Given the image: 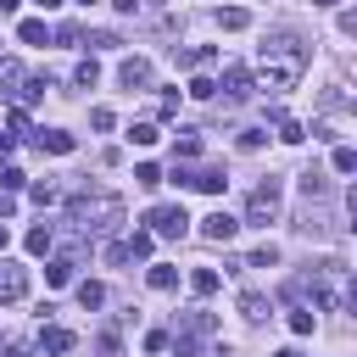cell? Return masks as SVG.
I'll return each instance as SVG.
<instances>
[{
    "label": "cell",
    "mask_w": 357,
    "mask_h": 357,
    "mask_svg": "<svg viewBox=\"0 0 357 357\" xmlns=\"http://www.w3.org/2000/svg\"><path fill=\"white\" fill-rule=\"evenodd\" d=\"M257 61H262V89H296L312 56H307L296 28H268L257 45Z\"/></svg>",
    "instance_id": "6da1fadb"
},
{
    "label": "cell",
    "mask_w": 357,
    "mask_h": 357,
    "mask_svg": "<svg viewBox=\"0 0 357 357\" xmlns=\"http://www.w3.org/2000/svg\"><path fill=\"white\" fill-rule=\"evenodd\" d=\"M67 218H73L84 234H106V229L123 223V201H117L112 190H89V195H73V201H67Z\"/></svg>",
    "instance_id": "7a4b0ae2"
},
{
    "label": "cell",
    "mask_w": 357,
    "mask_h": 357,
    "mask_svg": "<svg viewBox=\"0 0 357 357\" xmlns=\"http://www.w3.org/2000/svg\"><path fill=\"white\" fill-rule=\"evenodd\" d=\"M279 201H284L279 178H262V184H257V190L245 195V223H262V229H268V223L279 218Z\"/></svg>",
    "instance_id": "3957f363"
},
{
    "label": "cell",
    "mask_w": 357,
    "mask_h": 357,
    "mask_svg": "<svg viewBox=\"0 0 357 357\" xmlns=\"http://www.w3.org/2000/svg\"><path fill=\"white\" fill-rule=\"evenodd\" d=\"M151 234H162V240H184L190 234V212L184 206H151Z\"/></svg>",
    "instance_id": "277c9868"
},
{
    "label": "cell",
    "mask_w": 357,
    "mask_h": 357,
    "mask_svg": "<svg viewBox=\"0 0 357 357\" xmlns=\"http://www.w3.org/2000/svg\"><path fill=\"white\" fill-rule=\"evenodd\" d=\"M28 95V73H22V61H0V100H22Z\"/></svg>",
    "instance_id": "5b68a950"
},
{
    "label": "cell",
    "mask_w": 357,
    "mask_h": 357,
    "mask_svg": "<svg viewBox=\"0 0 357 357\" xmlns=\"http://www.w3.org/2000/svg\"><path fill=\"white\" fill-rule=\"evenodd\" d=\"M28 296V268L22 262H0V301H22Z\"/></svg>",
    "instance_id": "8992f818"
},
{
    "label": "cell",
    "mask_w": 357,
    "mask_h": 357,
    "mask_svg": "<svg viewBox=\"0 0 357 357\" xmlns=\"http://www.w3.org/2000/svg\"><path fill=\"white\" fill-rule=\"evenodd\" d=\"M117 84H123V89H145V84H151V61H145V56H128V61L117 67Z\"/></svg>",
    "instance_id": "52a82bcc"
},
{
    "label": "cell",
    "mask_w": 357,
    "mask_h": 357,
    "mask_svg": "<svg viewBox=\"0 0 357 357\" xmlns=\"http://www.w3.org/2000/svg\"><path fill=\"white\" fill-rule=\"evenodd\" d=\"M33 145H39V151H50V156H67L78 139H73L67 128H39V134H33Z\"/></svg>",
    "instance_id": "ba28073f"
},
{
    "label": "cell",
    "mask_w": 357,
    "mask_h": 357,
    "mask_svg": "<svg viewBox=\"0 0 357 357\" xmlns=\"http://www.w3.org/2000/svg\"><path fill=\"white\" fill-rule=\"evenodd\" d=\"M234 229H240V218H229V212L201 218V234H206V240H218V245H223V240H234Z\"/></svg>",
    "instance_id": "9c48e42d"
},
{
    "label": "cell",
    "mask_w": 357,
    "mask_h": 357,
    "mask_svg": "<svg viewBox=\"0 0 357 357\" xmlns=\"http://www.w3.org/2000/svg\"><path fill=\"white\" fill-rule=\"evenodd\" d=\"M223 89H229V100H245L251 95V73L245 67H223Z\"/></svg>",
    "instance_id": "30bf717a"
},
{
    "label": "cell",
    "mask_w": 357,
    "mask_h": 357,
    "mask_svg": "<svg viewBox=\"0 0 357 357\" xmlns=\"http://www.w3.org/2000/svg\"><path fill=\"white\" fill-rule=\"evenodd\" d=\"M22 245H28V251H33V257H50V251H56V234H50V223H33V229H28V240H22Z\"/></svg>",
    "instance_id": "8fae6325"
},
{
    "label": "cell",
    "mask_w": 357,
    "mask_h": 357,
    "mask_svg": "<svg viewBox=\"0 0 357 357\" xmlns=\"http://www.w3.org/2000/svg\"><path fill=\"white\" fill-rule=\"evenodd\" d=\"M240 318H245V324H262V318H268V296L240 290Z\"/></svg>",
    "instance_id": "7c38bea8"
},
{
    "label": "cell",
    "mask_w": 357,
    "mask_h": 357,
    "mask_svg": "<svg viewBox=\"0 0 357 357\" xmlns=\"http://www.w3.org/2000/svg\"><path fill=\"white\" fill-rule=\"evenodd\" d=\"M145 284H151V290H178V268H167V262H151Z\"/></svg>",
    "instance_id": "4fadbf2b"
},
{
    "label": "cell",
    "mask_w": 357,
    "mask_h": 357,
    "mask_svg": "<svg viewBox=\"0 0 357 357\" xmlns=\"http://www.w3.org/2000/svg\"><path fill=\"white\" fill-rule=\"evenodd\" d=\"M245 22H251V11H245V6H223V11H218V28H229V33H240Z\"/></svg>",
    "instance_id": "5bb4252c"
},
{
    "label": "cell",
    "mask_w": 357,
    "mask_h": 357,
    "mask_svg": "<svg viewBox=\"0 0 357 357\" xmlns=\"http://www.w3.org/2000/svg\"><path fill=\"white\" fill-rule=\"evenodd\" d=\"M17 39H22V45H50V28H45L39 17H28V22L17 28Z\"/></svg>",
    "instance_id": "9a60e30c"
},
{
    "label": "cell",
    "mask_w": 357,
    "mask_h": 357,
    "mask_svg": "<svg viewBox=\"0 0 357 357\" xmlns=\"http://www.w3.org/2000/svg\"><path fill=\"white\" fill-rule=\"evenodd\" d=\"M173 56H178V67H212V56H218V50H206V45H195V50H178V45H173Z\"/></svg>",
    "instance_id": "2e32d148"
},
{
    "label": "cell",
    "mask_w": 357,
    "mask_h": 357,
    "mask_svg": "<svg viewBox=\"0 0 357 357\" xmlns=\"http://www.w3.org/2000/svg\"><path fill=\"white\" fill-rule=\"evenodd\" d=\"M229 178H223V167H195V190H206V195H218Z\"/></svg>",
    "instance_id": "e0dca14e"
},
{
    "label": "cell",
    "mask_w": 357,
    "mask_h": 357,
    "mask_svg": "<svg viewBox=\"0 0 357 357\" xmlns=\"http://www.w3.org/2000/svg\"><path fill=\"white\" fill-rule=\"evenodd\" d=\"M73 268H78L73 257H50V268H45V279H50V284H73Z\"/></svg>",
    "instance_id": "ac0fdd59"
},
{
    "label": "cell",
    "mask_w": 357,
    "mask_h": 357,
    "mask_svg": "<svg viewBox=\"0 0 357 357\" xmlns=\"http://www.w3.org/2000/svg\"><path fill=\"white\" fill-rule=\"evenodd\" d=\"M190 290H195V296H212V290H218V268H195V273H190Z\"/></svg>",
    "instance_id": "d6986e66"
},
{
    "label": "cell",
    "mask_w": 357,
    "mask_h": 357,
    "mask_svg": "<svg viewBox=\"0 0 357 357\" xmlns=\"http://www.w3.org/2000/svg\"><path fill=\"white\" fill-rule=\"evenodd\" d=\"M78 307H106V284L84 279V284H78Z\"/></svg>",
    "instance_id": "ffe728a7"
},
{
    "label": "cell",
    "mask_w": 357,
    "mask_h": 357,
    "mask_svg": "<svg viewBox=\"0 0 357 357\" xmlns=\"http://www.w3.org/2000/svg\"><path fill=\"white\" fill-rule=\"evenodd\" d=\"M45 351H56V357L73 351V329H56V324H50V329H45Z\"/></svg>",
    "instance_id": "44dd1931"
},
{
    "label": "cell",
    "mask_w": 357,
    "mask_h": 357,
    "mask_svg": "<svg viewBox=\"0 0 357 357\" xmlns=\"http://www.w3.org/2000/svg\"><path fill=\"white\" fill-rule=\"evenodd\" d=\"M301 195H307V201H324V195H329L324 173H301Z\"/></svg>",
    "instance_id": "7402d4cb"
},
{
    "label": "cell",
    "mask_w": 357,
    "mask_h": 357,
    "mask_svg": "<svg viewBox=\"0 0 357 357\" xmlns=\"http://www.w3.org/2000/svg\"><path fill=\"white\" fill-rule=\"evenodd\" d=\"M184 329L201 340V335H212V329H218V318H212V312H190V318H184Z\"/></svg>",
    "instance_id": "603a6c76"
},
{
    "label": "cell",
    "mask_w": 357,
    "mask_h": 357,
    "mask_svg": "<svg viewBox=\"0 0 357 357\" xmlns=\"http://www.w3.org/2000/svg\"><path fill=\"white\" fill-rule=\"evenodd\" d=\"M195 151H201V134L178 128V139H173V156H195Z\"/></svg>",
    "instance_id": "cb8c5ba5"
},
{
    "label": "cell",
    "mask_w": 357,
    "mask_h": 357,
    "mask_svg": "<svg viewBox=\"0 0 357 357\" xmlns=\"http://www.w3.org/2000/svg\"><path fill=\"white\" fill-rule=\"evenodd\" d=\"M134 184L156 190V184H162V167H156V162H139V167H134Z\"/></svg>",
    "instance_id": "d4e9b609"
},
{
    "label": "cell",
    "mask_w": 357,
    "mask_h": 357,
    "mask_svg": "<svg viewBox=\"0 0 357 357\" xmlns=\"http://www.w3.org/2000/svg\"><path fill=\"white\" fill-rule=\"evenodd\" d=\"M151 245H156L151 229H134V234H128V251H134V257H151Z\"/></svg>",
    "instance_id": "484cf974"
},
{
    "label": "cell",
    "mask_w": 357,
    "mask_h": 357,
    "mask_svg": "<svg viewBox=\"0 0 357 357\" xmlns=\"http://www.w3.org/2000/svg\"><path fill=\"white\" fill-rule=\"evenodd\" d=\"M73 78H78V84H84V89H89V84H95V78H100V67H95V56H84V61H78V67H73Z\"/></svg>",
    "instance_id": "4316f807"
},
{
    "label": "cell",
    "mask_w": 357,
    "mask_h": 357,
    "mask_svg": "<svg viewBox=\"0 0 357 357\" xmlns=\"http://www.w3.org/2000/svg\"><path fill=\"white\" fill-rule=\"evenodd\" d=\"M279 139H284V145H301L307 134H301V123H296V117H279Z\"/></svg>",
    "instance_id": "83f0119b"
},
{
    "label": "cell",
    "mask_w": 357,
    "mask_h": 357,
    "mask_svg": "<svg viewBox=\"0 0 357 357\" xmlns=\"http://www.w3.org/2000/svg\"><path fill=\"white\" fill-rule=\"evenodd\" d=\"M245 262H251V268H273V262H279V245H257Z\"/></svg>",
    "instance_id": "f1b7e54d"
},
{
    "label": "cell",
    "mask_w": 357,
    "mask_h": 357,
    "mask_svg": "<svg viewBox=\"0 0 357 357\" xmlns=\"http://www.w3.org/2000/svg\"><path fill=\"white\" fill-rule=\"evenodd\" d=\"M290 335H312V312H307V307L290 312Z\"/></svg>",
    "instance_id": "f546056e"
},
{
    "label": "cell",
    "mask_w": 357,
    "mask_h": 357,
    "mask_svg": "<svg viewBox=\"0 0 357 357\" xmlns=\"http://www.w3.org/2000/svg\"><path fill=\"white\" fill-rule=\"evenodd\" d=\"M190 95H195V100H212L218 84H212V78H190Z\"/></svg>",
    "instance_id": "4dcf8cb0"
},
{
    "label": "cell",
    "mask_w": 357,
    "mask_h": 357,
    "mask_svg": "<svg viewBox=\"0 0 357 357\" xmlns=\"http://www.w3.org/2000/svg\"><path fill=\"white\" fill-rule=\"evenodd\" d=\"M128 139H134V145H156V128H151V123H134Z\"/></svg>",
    "instance_id": "1f68e13d"
},
{
    "label": "cell",
    "mask_w": 357,
    "mask_h": 357,
    "mask_svg": "<svg viewBox=\"0 0 357 357\" xmlns=\"http://www.w3.org/2000/svg\"><path fill=\"white\" fill-rule=\"evenodd\" d=\"M106 262H134V251H128V240H112V245H106Z\"/></svg>",
    "instance_id": "d6a6232c"
},
{
    "label": "cell",
    "mask_w": 357,
    "mask_h": 357,
    "mask_svg": "<svg viewBox=\"0 0 357 357\" xmlns=\"http://www.w3.org/2000/svg\"><path fill=\"white\" fill-rule=\"evenodd\" d=\"M173 112H178V95H173V89H167V95H156V117H173Z\"/></svg>",
    "instance_id": "836d02e7"
},
{
    "label": "cell",
    "mask_w": 357,
    "mask_h": 357,
    "mask_svg": "<svg viewBox=\"0 0 357 357\" xmlns=\"http://www.w3.org/2000/svg\"><path fill=\"white\" fill-rule=\"evenodd\" d=\"M89 123H95V128H100V134H106V128H117V117H112V112H106V106H95V112H89Z\"/></svg>",
    "instance_id": "e575fe53"
},
{
    "label": "cell",
    "mask_w": 357,
    "mask_h": 357,
    "mask_svg": "<svg viewBox=\"0 0 357 357\" xmlns=\"http://www.w3.org/2000/svg\"><path fill=\"white\" fill-rule=\"evenodd\" d=\"M335 167H340V173H351V167H357V151H351V145H340V151H335Z\"/></svg>",
    "instance_id": "d590c367"
},
{
    "label": "cell",
    "mask_w": 357,
    "mask_h": 357,
    "mask_svg": "<svg viewBox=\"0 0 357 357\" xmlns=\"http://www.w3.org/2000/svg\"><path fill=\"white\" fill-rule=\"evenodd\" d=\"M28 195H33V201H39V206H50V201H56V184H50V178H45V184H33V190H28Z\"/></svg>",
    "instance_id": "8d00e7d4"
},
{
    "label": "cell",
    "mask_w": 357,
    "mask_h": 357,
    "mask_svg": "<svg viewBox=\"0 0 357 357\" xmlns=\"http://www.w3.org/2000/svg\"><path fill=\"white\" fill-rule=\"evenodd\" d=\"M340 33H351V39H357V11H340Z\"/></svg>",
    "instance_id": "74e56055"
},
{
    "label": "cell",
    "mask_w": 357,
    "mask_h": 357,
    "mask_svg": "<svg viewBox=\"0 0 357 357\" xmlns=\"http://www.w3.org/2000/svg\"><path fill=\"white\" fill-rule=\"evenodd\" d=\"M11 145H17V134H0V156H11Z\"/></svg>",
    "instance_id": "f35d334b"
},
{
    "label": "cell",
    "mask_w": 357,
    "mask_h": 357,
    "mask_svg": "<svg viewBox=\"0 0 357 357\" xmlns=\"http://www.w3.org/2000/svg\"><path fill=\"white\" fill-rule=\"evenodd\" d=\"M17 6H22V0H0V11H17Z\"/></svg>",
    "instance_id": "ab89813d"
},
{
    "label": "cell",
    "mask_w": 357,
    "mask_h": 357,
    "mask_svg": "<svg viewBox=\"0 0 357 357\" xmlns=\"http://www.w3.org/2000/svg\"><path fill=\"white\" fill-rule=\"evenodd\" d=\"M6 357H33V351H22V346H17V351H6Z\"/></svg>",
    "instance_id": "60d3db41"
},
{
    "label": "cell",
    "mask_w": 357,
    "mask_h": 357,
    "mask_svg": "<svg viewBox=\"0 0 357 357\" xmlns=\"http://www.w3.org/2000/svg\"><path fill=\"white\" fill-rule=\"evenodd\" d=\"M6 240H11V234H6V223H0V251H6Z\"/></svg>",
    "instance_id": "b9f144b4"
},
{
    "label": "cell",
    "mask_w": 357,
    "mask_h": 357,
    "mask_svg": "<svg viewBox=\"0 0 357 357\" xmlns=\"http://www.w3.org/2000/svg\"><path fill=\"white\" fill-rule=\"evenodd\" d=\"M39 6H45V11H50V6H61V0H39Z\"/></svg>",
    "instance_id": "7bdbcfd3"
},
{
    "label": "cell",
    "mask_w": 357,
    "mask_h": 357,
    "mask_svg": "<svg viewBox=\"0 0 357 357\" xmlns=\"http://www.w3.org/2000/svg\"><path fill=\"white\" fill-rule=\"evenodd\" d=\"M212 357H240V351H212Z\"/></svg>",
    "instance_id": "ee69618b"
},
{
    "label": "cell",
    "mask_w": 357,
    "mask_h": 357,
    "mask_svg": "<svg viewBox=\"0 0 357 357\" xmlns=\"http://www.w3.org/2000/svg\"><path fill=\"white\" fill-rule=\"evenodd\" d=\"M273 357H296V351H273Z\"/></svg>",
    "instance_id": "f6af8a7d"
},
{
    "label": "cell",
    "mask_w": 357,
    "mask_h": 357,
    "mask_svg": "<svg viewBox=\"0 0 357 357\" xmlns=\"http://www.w3.org/2000/svg\"><path fill=\"white\" fill-rule=\"evenodd\" d=\"M156 6H162V0H156Z\"/></svg>",
    "instance_id": "bcb514c9"
},
{
    "label": "cell",
    "mask_w": 357,
    "mask_h": 357,
    "mask_svg": "<svg viewBox=\"0 0 357 357\" xmlns=\"http://www.w3.org/2000/svg\"><path fill=\"white\" fill-rule=\"evenodd\" d=\"M351 229H357V223H351Z\"/></svg>",
    "instance_id": "7dc6e473"
}]
</instances>
